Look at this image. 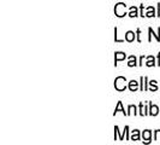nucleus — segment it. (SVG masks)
Segmentation results:
<instances>
[{
    "instance_id": "nucleus-2",
    "label": "nucleus",
    "mask_w": 160,
    "mask_h": 145,
    "mask_svg": "<svg viewBox=\"0 0 160 145\" xmlns=\"http://www.w3.org/2000/svg\"><path fill=\"white\" fill-rule=\"evenodd\" d=\"M115 13H116V16H118V17L125 16V4H123V2L117 4L116 8H115Z\"/></svg>"
},
{
    "instance_id": "nucleus-17",
    "label": "nucleus",
    "mask_w": 160,
    "mask_h": 145,
    "mask_svg": "<svg viewBox=\"0 0 160 145\" xmlns=\"http://www.w3.org/2000/svg\"><path fill=\"white\" fill-rule=\"evenodd\" d=\"M149 33H151V35H149V41H151V40H152V34H153V29H152V28H149ZM155 38H157V40H158V41H160L159 34H155Z\"/></svg>"
},
{
    "instance_id": "nucleus-13",
    "label": "nucleus",
    "mask_w": 160,
    "mask_h": 145,
    "mask_svg": "<svg viewBox=\"0 0 160 145\" xmlns=\"http://www.w3.org/2000/svg\"><path fill=\"white\" fill-rule=\"evenodd\" d=\"M154 13H155V11H154V8H148V12H147V17H153L154 16Z\"/></svg>"
},
{
    "instance_id": "nucleus-7",
    "label": "nucleus",
    "mask_w": 160,
    "mask_h": 145,
    "mask_svg": "<svg viewBox=\"0 0 160 145\" xmlns=\"http://www.w3.org/2000/svg\"><path fill=\"white\" fill-rule=\"evenodd\" d=\"M118 111H122L124 115H128V112H125V110L123 109V104H122V102H118V104H117L116 109H115V115H116Z\"/></svg>"
},
{
    "instance_id": "nucleus-9",
    "label": "nucleus",
    "mask_w": 160,
    "mask_h": 145,
    "mask_svg": "<svg viewBox=\"0 0 160 145\" xmlns=\"http://www.w3.org/2000/svg\"><path fill=\"white\" fill-rule=\"evenodd\" d=\"M131 140H140V132L137 131V129H135V131H133V134H131V138H130Z\"/></svg>"
},
{
    "instance_id": "nucleus-6",
    "label": "nucleus",
    "mask_w": 160,
    "mask_h": 145,
    "mask_svg": "<svg viewBox=\"0 0 160 145\" xmlns=\"http://www.w3.org/2000/svg\"><path fill=\"white\" fill-rule=\"evenodd\" d=\"M125 40L129 41V42L134 41V40H135V33H134V32H126V34H125Z\"/></svg>"
},
{
    "instance_id": "nucleus-4",
    "label": "nucleus",
    "mask_w": 160,
    "mask_h": 145,
    "mask_svg": "<svg viewBox=\"0 0 160 145\" xmlns=\"http://www.w3.org/2000/svg\"><path fill=\"white\" fill-rule=\"evenodd\" d=\"M151 105V108H149V114H151L152 116H157L158 115V112H159V109L157 105H153V104H149Z\"/></svg>"
},
{
    "instance_id": "nucleus-12",
    "label": "nucleus",
    "mask_w": 160,
    "mask_h": 145,
    "mask_svg": "<svg viewBox=\"0 0 160 145\" xmlns=\"http://www.w3.org/2000/svg\"><path fill=\"white\" fill-rule=\"evenodd\" d=\"M147 67H154V57L153 56H149L148 57V61H147Z\"/></svg>"
},
{
    "instance_id": "nucleus-8",
    "label": "nucleus",
    "mask_w": 160,
    "mask_h": 145,
    "mask_svg": "<svg viewBox=\"0 0 160 145\" xmlns=\"http://www.w3.org/2000/svg\"><path fill=\"white\" fill-rule=\"evenodd\" d=\"M123 59H125V53H123V52H117L116 57H115V65H117L118 61H123Z\"/></svg>"
},
{
    "instance_id": "nucleus-11",
    "label": "nucleus",
    "mask_w": 160,
    "mask_h": 145,
    "mask_svg": "<svg viewBox=\"0 0 160 145\" xmlns=\"http://www.w3.org/2000/svg\"><path fill=\"white\" fill-rule=\"evenodd\" d=\"M129 16L130 17H136L137 16V9L133 6V8H130V12H129Z\"/></svg>"
},
{
    "instance_id": "nucleus-3",
    "label": "nucleus",
    "mask_w": 160,
    "mask_h": 145,
    "mask_svg": "<svg viewBox=\"0 0 160 145\" xmlns=\"http://www.w3.org/2000/svg\"><path fill=\"white\" fill-rule=\"evenodd\" d=\"M151 136H152V132L149 131V129L144 131V132H143V134H142L143 143H144V142H146V143H149V142H151Z\"/></svg>"
},
{
    "instance_id": "nucleus-16",
    "label": "nucleus",
    "mask_w": 160,
    "mask_h": 145,
    "mask_svg": "<svg viewBox=\"0 0 160 145\" xmlns=\"http://www.w3.org/2000/svg\"><path fill=\"white\" fill-rule=\"evenodd\" d=\"M149 83H151V86H152V91H157V90H158V86H157V81H154V80H153V81H151Z\"/></svg>"
},
{
    "instance_id": "nucleus-18",
    "label": "nucleus",
    "mask_w": 160,
    "mask_h": 145,
    "mask_svg": "<svg viewBox=\"0 0 160 145\" xmlns=\"http://www.w3.org/2000/svg\"><path fill=\"white\" fill-rule=\"evenodd\" d=\"M154 138H155V140H160V129H158V131L155 132V134H154Z\"/></svg>"
},
{
    "instance_id": "nucleus-10",
    "label": "nucleus",
    "mask_w": 160,
    "mask_h": 145,
    "mask_svg": "<svg viewBox=\"0 0 160 145\" xmlns=\"http://www.w3.org/2000/svg\"><path fill=\"white\" fill-rule=\"evenodd\" d=\"M128 65H129V67H135V65H136V57H135V56H130V57H129Z\"/></svg>"
},
{
    "instance_id": "nucleus-5",
    "label": "nucleus",
    "mask_w": 160,
    "mask_h": 145,
    "mask_svg": "<svg viewBox=\"0 0 160 145\" xmlns=\"http://www.w3.org/2000/svg\"><path fill=\"white\" fill-rule=\"evenodd\" d=\"M139 88V82L135 81V80H131V81L129 82V90L135 92V91Z\"/></svg>"
},
{
    "instance_id": "nucleus-15",
    "label": "nucleus",
    "mask_w": 160,
    "mask_h": 145,
    "mask_svg": "<svg viewBox=\"0 0 160 145\" xmlns=\"http://www.w3.org/2000/svg\"><path fill=\"white\" fill-rule=\"evenodd\" d=\"M135 114L136 115V107H134V105H130L129 107V112H128V115H130V114Z\"/></svg>"
},
{
    "instance_id": "nucleus-1",
    "label": "nucleus",
    "mask_w": 160,
    "mask_h": 145,
    "mask_svg": "<svg viewBox=\"0 0 160 145\" xmlns=\"http://www.w3.org/2000/svg\"><path fill=\"white\" fill-rule=\"evenodd\" d=\"M125 82H126V79H125V78H123V76H118L116 80H115V87H116V90L117 91H124L125 87H126Z\"/></svg>"
},
{
    "instance_id": "nucleus-14",
    "label": "nucleus",
    "mask_w": 160,
    "mask_h": 145,
    "mask_svg": "<svg viewBox=\"0 0 160 145\" xmlns=\"http://www.w3.org/2000/svg\"><path fill=\"white\" fill-rule=\"evenodd\" d=\"M140 114L144 116V115H147V111H146V108H143V104L142 103H140Z\"/></svg>"
}]
</instances>
